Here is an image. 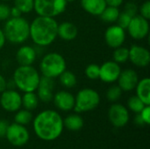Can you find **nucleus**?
Listing matches in <instances>:
<instances>
[{
    "label": "nucleus",
    "instance_id": "31",
    "mask_svg": "<svg viewBox=\"0 0 150 149\" xmlns=\"http://www.w3.org/2000/svg\"><path fill=\"white\" fill-rule=\"evenodd\" d=\"M99 68L100 66H98L96 63H91L89 64L84 70V74L90 80H97L99 79Z\"/></svg>",
    "mask_w": 150,
    "mask_h": 149
},
{
    "label": "nucleus",
    "instance_id": "12",
    "mask_svg": "<svg viewBox=\"0 0 150 149\" xmlns=\"http://www.w3.org/2000/svg\"><path fill=\"white\" fill-rule=\"evenodd\" d=\"M121 72V68L119 63L113 61L104 62L99 68V79L106 83L116 82Z\"/></svg>",
    "mask_w": 150,
    "mask_h": 149
},
{
    "label": "nucleus",
    "instance_id": "6",
    "mask_svg": "<svg viewBox=\"0 0 150 149\" xmlns=\"http://www.w3.org/2000/svg\"><path fill=\"white\" fill-rule=\"evenodd\" d=\"M99 103L100 96L98 91L91 88H85L79 90L75 97L74 110L78 113L90 112L97 108Z\"/></svg>",
    "mask_w": 150,
    "mask_h": 149
},
{
    "label": "nucleus",
    "instance_id": "14",
    "mask_svg": "<svg viewBox=\"0 0 150 149\" xmlns=\"http://www.w3.org/2000/svg\"><path fill=\"white\" fill-rule=\"evenodd\" d=\"M130 61L139 68H145L149 66L150 62L149 51L139 45H133L129 48V58Z\"/></svg>",
    "mask_w": 150,
    "mask_h": 149
},
{
    "label": "nucleus",
    "instance_id": "15",
    "mask_svg": "<svg viewBox=\"0 0 150 149\" xmlns=\"http://www.w3.org/2000/svg\"><path fill=\"white\" fill-rule=\"evenodd\" d=\"M117 81L118 85L122 91H131L135 89L139 82V76L135 70L127 68L125 70H121Z\"/></svg>",
    "mask_w": 150,
    "mask_h": 149
},
{
    "label": "nucleus",
    "instance_id": "38",
    "mask_svg": "<svg viewBox=\"0 0 150 149\" xmlns=\"http://www.w3.org/2000/svg\"><path fill=\"white\" fill-rule=\"evenodd\" d=\"M23 13L21 12V11L17 8L16 6H13L10 9V17L11 18H18V17H21Z\"/></svg>",
    "mask_w": 150,
    "mask_h": 149
},
{
    "label": "nucleus",
    "instance_id": "42",
    "mask_svg": "<svg viewBox=\"0 0 150 149\" xmlns=\"http://www.w3.org/2000/svg\"><path fill=\"white\" fill-rule=\"evenodd\" d=\"M134 123H135V125H137V126H144V125H146L139 113H137V115H136L135 118H134Z\"/></svg>",
    "mask_w": 150,
    "mask_h": 149
},
{
    "label": "nucleus",
    "instance_id": "18",
    "mask_svg": "<svg viewBox=\"0 0 150 149\" xmlns=\"http://www.w3.org/2000/svg\"><path fill=\"white\" fill-rule=\"evenodd\" d=\"M36 57L37 52L31 46H22L16 53V61L19 66L32 65L35 61Z\"/></svg>",
    "mask_w": 150,
    "mask_h": 149
},
{
    "label": "nucleus",
    "instance_id": "13",
    "mask_svg": "<svg viewBox=\"0 0 150 149\" xmlns=\"http://www.w3.org/2000/svg\"><path fill=\"white\" fill-rule=\"evenodd\" d=\"M126 40L125 29L118 25L109 26L105 32V40L107 46L112 48H116L123 45Z\"/></svg>",
    "mask_w": 150,
    "mask_h": 149
},
{
    "label": "nucleus",
    "instance_id": "1",
    "mask_svg": "<svg viewBox=\"0 0 150 149\" xmlns=\"http://www.w3.org/2000/svg\"><path fill=\"white\" fill-rule=\"evenodd\" d=\"M63 127V119L57 112L53 110H45L33 119L34 133L42 141H52L58 139Z\"/></svg>",
    "mask_w": 150,
    "mask_h": 149
},
{
    "label": "nucleus",
    "instance_id": "25",
    "mask_svg": "<svg viewBox=\"0 0 150 149\" xmlns=\"http://www.w3.org/2000/svg\"><path fill=\"white\" fill-rule=\"evenodd\" d=\"M59 80L61 84L68 89L73 88L76 85L77 83V80H76V76L75 74H73L71 71L65 69L59 76Z\"/></svg>",
    "mask_w": 150,
    "mask_h": 149
},
{
    "label": "nucleus",
    "instance_id": "23",
    "mask_svg": "<svg viewBox=\"0 0 150 149\" xmlns=\"http://www.w3.org/2000/svg\"><path fill=\"white\" fill-rule=\"evenodd\" d=\"M22 106L28 111H33L37 108L39 105L38 96L34 92H25L21 97Z\"/></svg>",
    "mask_w": 150,
    "mask_h": 149
},
{
    "label": "nucleus",
    "instance_id": "40",
    "mask_svg": "<svg viewBox=\"0 0 150 149\" xmlns=\"http://www.w3.org/2000/svg\"><path fill=\"white\" fill-rule=\"evenodd\" d=\"M6 82L7 81L4 78V76L0 75V93H2L6 90Z\"/></svg>",
    "mask_w": 150,
    "mask_h": 149
},
{
    "label": "nucleus",
    "instance_id": "20",
    "mask_svg": "<svg viewBox=\"0 0 150 149\" xmlns=\"http://www.w3.org/2000/svg\"><path fill=\"white\" fill-rule=\"evenodd\" d=\"M82 8L91 15L99 16L107 6L105 0H81Z\"/></svg>",
    "mask_w": 150,
    "mask_h": 149
},
{
    "label": "nucleus",
    "instance_id": "2",
    "mask_svg": "<svg viewBox=\"0 0 150 149\" xmlns=\"http://www.w3.org/2000/svg\"><path fill=\"white\" fill-rule=\"evenodd\" d=\"M57 28L54 18L38 16L30 24L29 37L38 47H47L57 38Z\"/></svg>",
    "mask_w": 150,
    "mask_h": 149
},
{
    "label": "nucleus",
    "instance_id": "9",
    "mask_svg": "<svg viewBox=\"0 0 150 149\" xmlns=\"http://www.w3.org/2000/svg\"><path fill=\"white\" fill-rule=\"evenodd\" d=\"M5 137L11 145L15 147H22L28 142L30 136L29 132L25 126L13 123L9 125Z\"/></svg>",
    "mask_w": 150,
    "mask_h": 149
},
{
    "label": "nucleus",
    "instance_id": "3",
    "mask_svg": "<svg viewBox=\"0 0 150 149\" xmlns=\"http://www.w3.org/2000/svg\"><path fill=\"white\" fill-rule=\"evenodd\" d=\"M3 31L6 40L12 44H21L29 38L30 23L22 17L9 18Z\"/></svg>",
    "mask_w": 150,
    "mask_h": 149
},
{
    "label": "nucleus",
    "instance_id": "10",
    "mask_svg": "<svg viewBox=\"0 0 150 149\" xmlns=\"http://www.w3.org/2000/svg\"><path fill=\"white\" fill-rule=\"evenodd\" d=\"M0 105L4 110L10 112H17L22 106L21 96L15 90L6 89L0 97Z\"/></svg>",
    "mask_w": 150,
    "mask_h": 149
},
{
    "label": "nucleus",
    "instance_id": "7",
    "mask_svg": "<svg viewBox=\"0 0 150 149\" xmlns=\"http://www.w3.org/2000/svg\"><path fill=\"white\" fill-rule=\"evenodd\" d=\"M66 0H34L33 10L38 16L55 18L65 11Z\"/></svg>",
    "mask_w": 150,
    "mask_h": 149
},
{
    "label": "nucleus",
    "instance_id": "19",
    "mask_svg": "<svg viewBox=\"0 0 150 149\" xmlns=\"http://www.w3.org/2000/svg\"><path fill=\"white\" fill-rule=\"evenodd\" d=\"M78 33L77 27L69 21H64L58 24L57 37H60L63 40H73L76 38Z\"/></svg>",
    "mask_w": 150,
    "mask_h": 149
},
{
    "label": "nucleus",
    "instance_id": "37",
    "mask_svg": "<svg viewBox=\"0 0 150 149\" xmlns=\"http://www.w3.org/2000/svg\"><path fill=\"white\" fill-rule=\"evenodd\" d=\"M9 122L4 119L0 120V137H4L6 134L7 129L9 127Z\"/></svg>",
    "mask_w": 150,
    "mask_h": 149
},
{
    "label": "nucleus",
    "instance_id": "27",
    "mask_svg": "<svg viewBox=\"0 0 150 149\" xmlns=\"http://www.w3.org/2000/svg\"><path fill=\"white\" fill-rule=\"evenodd\" d=\"M33 119V114L31 111L28 110H19L17 111V113L14 117V121L17 124L22 125V126H26L28 125Z\"/></svg>",
    "mask_w": 150,
    "mask_h": 149
},
{
    "label": "nucleus",
    "instance_id": "34",
    "mask_svg": "<svg viewBox=\"0 0 150 149\" xmlns=\"http://www.w3.org/2000/svg\"><path fill=\"white\" fill-rule=\"evenodd\" d=\"M139 12L140 15L143 18H145L146 19H149L150 18V2L149 1H146L144 2L141 7L139 8Z\"/></svg>",
    "mask_w": 150,
    "mask_h": 149
},
{
    "label": "nucleus",
    "instance_id": "45",
    "mask_svg": "<svg viewBox=\"0 0 150 149\" xmlns=\"http://www.w3.org/2000/svg\"><path fill=\"white\" fill-rule=\"evenodd\" d=\"M132 1H138V0H132Z\"/></svg>",
    "mask_w": 150,
    "mask_h": 149
},
{
    "label": "nucleus",
    "instance_id": "26",
    "mask_svg": "<svg viewBox=\"0 0 150 149\" xmlns=\"http://www.w3.org/2000/svg\"><path fill=\"white\" fill-rule=\"evenodd\" d=\"M129 58V49L125 47H119L114 48L113 54H112V59L113 61L121 64L128 61Z\"/></svg>",
    "mask_w": 150,
    "mask_h": 149
},
{
    "label": "nucleus",
    "instance_id": "28",
    "mask_svg": "<svg viewBox=\"0 0 150 149\" xmlns=\"http://www.w3.org/2000/svg\"><path fill=\"white\" fill-rule=\"evenodd\" d=\"M127 106L128 108L134 113H140L142 109L146 106L144 105V103L135 95V96H132L128 101H127Z\"/></svg>",
    "mask_w": 150,
    "mask_h": 149
},
{
    "label": "nucleus",
    "instance_id": "11",
    "mask_svg": "<svg viewBox=\"0 0 150 149\" xmlns=\"http://www.w3.org/2000/svg\"><path fill=\"white\" fill-rule=\"evenodd\" d=\"M108 118L115 127H123L129 121L128 110L120 104H113L108 111Z\"/></svg>",
    "mask_w": 150,
    "mask_h": 149
},
{
    "label": "nucleus",
    "instance_id": "35",
    "mask_svg": "<svg viewBox=\"0 0 150 149\" xmlns=\"http://www.w3.org/2000/svg\"><path fill=\"white\" fill-rule=\"evenodd\" d=\"M10 7L5 4L1 3L0 4V21L7 20L10 18Z\"/></svg>",
    "mask_w": 150,
    "mask_h": 149
},
{
    "label": "nucleus",
    "instance_id": "5",
    "mask_svg": "<svg viewBox=\"0 0 150 149\" xmlns=\"http://www.w3.org/2000/svg\"><path fill=\"white\" fill-rule=\"evenodd\" d=\"M40 69L42 76L54 79L66 69V61L58 53H48L41 59Z\"/></svg>",
    "mask_w": 150,
    "mask_h": 149
},
{
    "label": "nucleus",
    "instance_id": "43",
    "mask_svg": "<svg viewBox=\"0 0 150 149\" xmlns=\"http://www.w3.org/2000/svg\"><path fill=\"white\" fill-rule=\"evenodd\" d=\"M75 1H76V0H66L67 3H71V2H75Z\"/></svg>",
    "mask_w": 150,
    "mask_h": 149
},
{
    "label": "nucleus",
    "instance_id": "41",
    "mask_svg": "<svg viewBox=\"0 0 150 149\" xmlns=\"http://www.w3.org/2000/svg\"><path fill=\"white\" fill-rule=\"evenodd\" d=\"M6 42V38L5 35L4 33V31L2 29H0V50L4 47V44Z\"/></svg>",
    "mask_w": 150,
    "mask_h": 149
},
{
    "label": "nucleus",
    "instance_id": "22",
    "mask_svg": "<svg viewBox=\"0 0 150 149\" xmlns=\"http://www.w3.org/2000/svg\"><path fill=\"white\" fill-rule=\"evenodd\" d=\"M63 126L69 131H79L83 126V119L78 114H70L63 120Z\"/></svg>",
    "mask_w": 150,
    "mask_h": 149
},
{
    "label": "nucleus",
    "instance_id": "17",
    "mask_svg": "<svg viewBox=\"0 0 150 149\" xmlns=\"http://www.w3.org/2000/svg\"><path fill=\"white\" fill-rule=\"evenodd\" d=\"M53 101L56 108L62 112H69L74 109L75 97L69 91L61 90L53 97Z\"/></svg>",
    "mask_w": 150,
    "mask_h": 149
},
{
    "label": "nucleus",
    "instance_id": "30",
    "mask_svg": "<svg viewBox=\"0 0 150 149\" xmlns=\"http://www.w3.org/2000/svg\"><path fill=\"white\" fill-rule=\"evenodd\" d=\"M122 90L119 85L111 86L106 91V97L111 102H117L122 96Z\"/></svg>",
    "mask_w": 150,
    "mask_h": 149
},
{
    "label": "nucleus",
    "instance_id": "8",
    "mask_svg": "<svg viewBox=\"0 0 150 149\" xmlns=\"http://www.w3.org/2000/svg\"><path fill=\"white\" fill-rule=\"evenodd\" d=\"M127 31L129 35L134 40H143L149 33V19L142 17L141 15H136L132 18L128 26Z\"/></svg>",
    "mask_w": 150,
    "mask_h": 149
},
{
    "label": "nucleus",
    "instance_id": "16",
    "mask_svg": "<svg viewBox=\"0 0 150 149\" xmlns=\"http://www.w3.org/2000/svg\"><path fill=\"white\" fill-rule=\"evenodd\" d=\"M54 79L47 77V76H40L39 85L36 90H38V98L44 102L49 103L53 100L54 97Z\"/></svg>",
    "mask_w": 150,
    "mask_h": 149
},
{
    "label": "nucleus",
    "instance_id": "4",
    "mask_svg": "<svg viewBox=\"0 0 150 149\" xmlns=\"http://www.w3.org/2000/svg\"><path fill=\"white\" fill-rule=\"evenodd\" d=\"M12 79L19 90L23 92H34L38 88L40 76L32 65L18 66L13 73Z\"/></svg>",
    "mask_w": 150,
    "mask_h": 149
},
{
    "label": "nucleus",
    "instance_id": "32",
    "mask_svg": "<svg viewBox=\"0 0 150 149\" xmlns=\"http://www.w3.org/2000/svg\"><path fill=\"white\" fill-rule=\"evenodd\" d=\"M132 19V17H130L127 13H126L125 11H122V12H120L119 14V17L117 18V25L119 26H120L121 28L123 29H127L130 21Z\"/></svg>",
    "mask_w": 150,
    "mask_h": 149
},
{
    "label": "nucleus",
    "instance_id": "24",
    "mask_svg": "<svg viewBox=\"0 0 150 149\" xmlns=\"http://www.w3.org/2000/svg\"><path fill=\"white\" fill-rule=\"evenodd\" d=\"M120 10L118 7H113V6H109L107 5L104 11L101 12L99 15L100 18L105 22V23H114L117 21V18L120 14Z\"/></svg>",
    "mask_w": 150,
    "mask_h": 149
},
{
    "label": "nucleus",
    "instance_id": "29",
    "mask_svg": "<svg viewBox=\"0 0 150 149\" xmlns=\"http://www.w3.org/2000/svg\"><path fill=\"white\" fill-rule=\"evenodd\" d=\"M34 0H14V6L18 8L22 13H29L33 10Z\"/></svg>",
    "mask_w": 150,
    "mask_h": 149
},
{
    "label": "nucleus",
    "instance_id": "39",
    "mask_svg": "<svg viewBox=\"0 0 150 149\" xmlns=\"http://www.w3.org/2000/svg\"><path fill=\"white\" fill-rule=\"evenodd\" d=\"M105 3H106V5H109V6H113V7H120L124 0H105Z\"/></svg>",
    "mask_w": 150,
    "mask_h": 149
},
{
    "label": "nucleus",
    "instance_id": "33",
    "mask_svg": "<svg viewBox=\"0 0 150 149\" xmlns=\"http://www.w3.org/2000/svg\"><path fill=\"white\" fill-rule=\"evenodd\" d=\"M126 13H127L130 17H134L138 14L139 12V7L138 5L134 3V2H128L126 5H125V10L123 11Z\"/></svg>",
    "mask_w": 150,
    "mask_h": 149
},
{
    "label": "nucleus",
    "instance_id": "44",
    "mask_svg": "<svg viewBox=\"0 0 150 149\" xmlns=\"http://www.w3.org/2000/svg\"><path fill=\"white\" fill-rule=\"evenodd\" d=\"M2 1H10V0H2Z\"/></svg>",
    "mask_w": 150,
    "mask_h": 149
},
{
    "label": "nucleus",
    "instance_id": "21",
    "mask_svg": "<svg viewBox=\"0 0 150 149\" xmlns=\"http://www.w3.org/2000/svg\"><path fill=\"white\" fill-rule=\"evenodd\" d=\"M136 96L144 103L145 105H150V79L145 77L139 80L136 87Z\"/></svg>",
    "mask_w": 150,
    "mask_h": 149
},
{
    "label": "nucleus",
    "instance_id": "36",
    "mask_svg": "<svg viewBox=\"0 0 150 149\" xmlns=\"http://www.w3.org/2000/svg\"><path fill=\"white\" fill-rule=\"evenodd\" d=\"M142 117V119H143L144 123L146 125H149L150 124V107L149 105H146L142 111L139 113Z\"/></svg>",
    "mask_w": 150,
    "mask_h": 149
}]
</instances>
